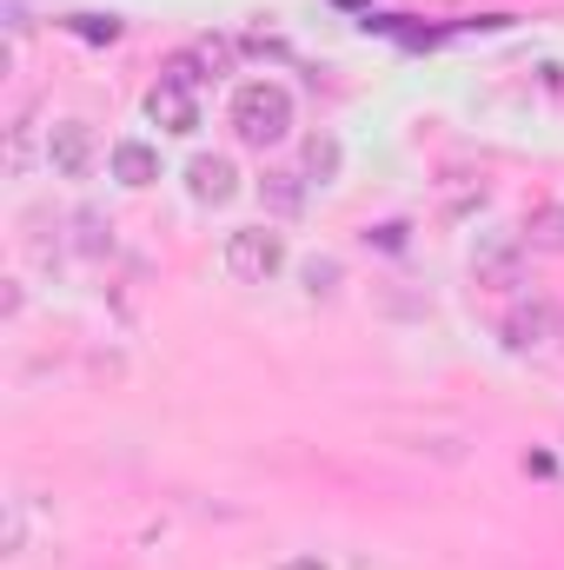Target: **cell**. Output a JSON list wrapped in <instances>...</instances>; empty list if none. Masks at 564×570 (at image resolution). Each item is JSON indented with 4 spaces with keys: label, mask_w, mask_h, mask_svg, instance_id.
Returning a JSON list of instances; mask_svg holds the SVG:
<instances>
[{
    "label": "cell",
    "mask_w": 564,
    "mask_h": 570,
    "mask_svg": "<svg viewBox=\"0 0 564 570\" xmlns=\"http://www.w3.org/2000/svg\"><path fill=\"white\" fill-rule=\"evenodd\" d=\"M233 134L246 146H280L292 134V94L280 80H246L233 94Z\"/></svg>",
    "instance_id": "6da1fadb"
},
{
    "label": "cell",
    "mask_w": 564,
    "mask_h": 570,
    "mask_svg": "<svg viewBox=\"0 0 564 570\" xmlns=\"http://www.w3.org/2000/svg\"><path fill=\"white\" fill-rule=\"evenodd\" d=\"M280 266H285V239L273 226H240V233H226V273L240 285H266Z\"/></svg>",
    "instance_id": "7a4b0ae2"
},
{
    "label": "cell",
    "mask_w": 564,
    "mask_h": 570,
    "mask_svg": "<svg viewBox=\"0 0 564 570\" xmlns=\"http://www.w3.org/2000/svg\"><path fill=\"white\" fill-rule=\"evenodd\" d=\"M47 166H54L60 179H87V173H94V127H87V120L47 127Z\"/></svg>",
    "instance_id": "3957f363"
},
{
    "label": "cell",
    "mask_w": 564,
    "mask_h": 570,
    "mask_svg": "<svg viewBox=\"0 0 564 570\" xmlns=\"http://www.w3.org/2000/svg\"><path fill=\"white\" fill-rule=\"evenodd\" d=\"M146 114H153V127H166V134H193L200 127V100H193V87H179V80H153V94H146Z\"/></svg>",
    "instance_id": "277c9868"
},
{
    "label": "cell",
    "mask_w": 564,
    "mask_h": 570,
    "mask_svg": "<svg viewBox=\"0 0 564 570\" xmlns=\"http://www.w3.org/2000/svg\"><path fill=\"white\" fill-rule=\"evenodd\" d=\"M186 193H193L200 206H226V199L240 193V166H233L226 153H200V159L186 166Z\"/></svg>",
    "instance_id": "5b68a950"
},
{
    "label": "cell",
    "mask_w": 564,
    "mask_h": 570,
    "mask_svg": "<svg viewBox=\"0 0 564 570\" xmlns=\"http://www.w3.org/2000/svg\"><path fill=\"white\" fill-rule=\"evenodd\" d=\"M114 179H120V186H153V179H159V153L146 140H120L114 146Z\"/></svg>",
    "instance_id": "8992f818"
},
{
    "label": "cell",
    "mask_w": 564,
    "mask_h": 570,
    "mask_svg": "<svg viewBox=\"0 0 564 570\" xmlns=\"http://www.w3.org/2000/svg\"><path fill=\"white\" fill-rule=\"evenodd\" d=\"M525 246H538V253H564V206L558 199H545V206L525 213Z\"/></svg>",
    "instance_id": "52a82bcc"
},
{
    "label": "cell",
    "mask_w": 564,
    "mask_h": 570,
    "mask_svg": "<svg viewBox=\"0 0 564 570\" xmlns=\"http://www.w3.org/2000/svg\"><path fill=\"white\" fill-rule=\"evenodd\" d=\"M186 67H193V80H220V73H233V40H193L186 47Z\"/></svg>",
    "instance_id": "ba28073f"
},
{
    "label": "cell",
    "mask_w": 564,
    "mask_h": 570,
    "mask_svg": "<svg viewBox=\"0 0 564 570\" xmlns=\"http://www.w3.org/2000/svg\"><path fill=\"white\" fill-rule=\"evenodd\" d=\"M305 173H312L319 186L339 179V140H332V134H312V140H305Z\"/></svg>",
    "instance_id": "9c48e42d"
},
{
    "label": "cell",
    "mask_w": 564,
    "mask_h": 570,
    "mask_svg": "<svg viewBox=\"0 0 564 570\" xmlns=\"http://www.w3.org/2000/svg\"><path fill=\"white\" fill-rule=\"evenodd\" d=\"M545 325H552V312H538V305H532V312H512V325H505V332H512V345H538V338H545Z\"/></svg>",
    "instance_id": "30bf717a"
},
{
    "label": "cell",
    "mask_w": 564,
    "mask_h": 570,
    "mask_svg": "<svg viewBox=\"0 0 564 570\" xmlns=\"http://www.w3.org/2000/svg\"><path fill=\"white\" fill-rule=\"evenodd\" d=\"M266 199H273L280 213H299V186H292V173H266Z\"/></svg>",
    "instance_id": "8fae6325"
},
{
    "label": "cell",
    "mask_w": 564,
    "mask_h": 570,
    "mask_svg": "<svg viewBox=\"0 0 564 570\" xmlns=\"http://www.w3.org/2000/svg\"><path fill=\"white\" fill-rule=\"evenodd\" d=\"M74 33H87V40H120V20H100V13H80V20H74Z\"/></svg>",
    "instance_id": "7c38bea8"
},
{
    "label": "cell",
    "mask_w": 564,
    "mask_h": 570,
    "mask_svg": "<svg viewBox=\"0 0 564 570\" xmlns=\"http://www.w3.org/2000/svg\"><path fill=\"white\" fill-rule=\"evenodd\" d=\"M332 279H339L332 259H312V266H305V285H312V292H332Z\"/></svg>",
    "instance_id": "4fadbf2b"
}]
</instances>
